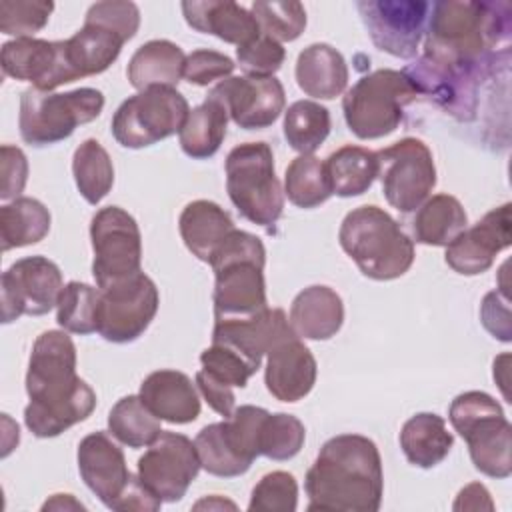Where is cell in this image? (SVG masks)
Segmentation results:
<instances>
[{"label": "cell", "mask_w": 512, "mask_h": 512, "mask_svg": "<svg viewBox=\"0 0 512 512\" xmlns=\"http://www.w3.org/2000/svg\"><path fill=\"white\" fill-rule=\"evenodd\" d=\"M448 420L466 442L478 472L498 480L512 474V428L490 394L480 390L458 394L450 404Z\"/></svg>", "instance_id": "obj_6"}, {"label": "cell", "mask_w": 512, "mask_h": 512, "mask_svg": "<svg viewBox=\"0 0 512 512\" xmlns=\"http://www.w3.org/2000/svg\"><path fill=\"white\" fill-rule=\"evenodd\" d=\"M298 508V484L290 472L274 470L264 474L252 488L250 512H294Z\"/></svg>", "instance_id": "obj_44"}, {"label": "cell", "mask_w": 512, "mask_h": 512, "mask_svg": "<svg viewBox=\"0 0 512 512\" xmlns=\"http://www.w3.org/2000/svg\"><path fill=\"white\" fill-rule=\"evenodd\" d=\"M24 424L36 438H54L84 422L96 408V392L76 374V346L66 330L42 332L26 372Z\"/></svg>", "instance_id": "obj_1"}, {"label": "cell", "mask_w": 512, "mask_h": 512, "mask_svg": "<svg viewBox=\"0 0 512 512\" xmlns=\"http://www.w3.org/2000/svg\"><path fill=\"white\" fill-rule=\"evenodd\" d=\"M284 138L298 154H314L330 134V112L314 100H298L284 112Z\"/></svg>", "instance_id": "obj_39"}, {"label": "cell", "mask_w": 512, "mask_h": 512, "mask_svg": "<svg viewBox=\"0 0 512 512\" xmlns=\"http://www.w3.org/2000/svg\"><path fill=\"white\" fill-rule=\"evenodd\" d=\"M158 304V288L144 272L102 288L96 310V332L114 344L134 342L154 320Z\"/></svg>", "instance_id": "obj_13"}, {"label": "cell", "mask_w": 512, "mask_h": 512, "mask_svg": "<svg viewBox=\"0 0 512 512\" xmlns=\"http://www.w3.org/2000/svg\"><path fill=\"white\" fill-rule=\"evenodd\" d=\"M324 166L332 194L340 198H352L368 192L378 176L376 152L352 144L334 150L326 158Z\"/></svg>", "instance_id": "obj_34"}, {"label": "cell", "mask_w": 512, "mask_h": 512, "mask_svg": "<svg viewBox=\"0 0 512 512\" xmlns=\"http://www.w3.org/2000/svg\"><path fill=\"white\" fill-rule=\"evenodd\" d=\"M0 176H2L0 198L2 200L20 198L28 180V160L20 148L10 144H4L0 148Z\"/></svg>", "instance_id": "obj_50"}, {"label": "cell", "mask_w": 512, "mask_h": 512, "mask_svg": "<svg viewBox=\"0 0 512 512\" xmlns=\"http://www.w3.org/2000/svg\"><path fill=\"white\" fill-rule=\"evenodd\" d=\"M50 212L48 208L28 196H20L0 208V240L2 250L22 248L38 244L50 232Z\"/></svg>", "instance_id": "obj_35"}, {"label": "cell", "mask_w": 512, "mask_h": 512, "mask_svg": "<svg viewBox=\"0 0 512 512\" xmlns=\"http://www.w3.org/2000/svg\"><path fill=\"white\" fill-rule=\"evenodd\" d=\"M62 272L46 256L16 260L0 278L2 322L10 324L22 314H48L62 290Z\"/></svg>", "instance_id": "obj_16"}, {"label": "cell", "mask_w": 512, "mask_h": 512, "mask_svg": "<svg viewBox=\"0 0 512 512\" xmlns=\"http://www.w3.org/2000/svg\"><path fill=\"white\" fill-rule=\"evenodd\" d=\"M416 98L418 92L402 70H374L346 90L342 98L346 126L360 140L384 138L400 126L404 108Z\"/></svg>", "instance_id": "obj_8"}, {"label": "cell", "mask_w": 512, "mask_h": 512, "mask_svg": "<svg viewBox=\"0 0 512 512\" xmlns=\"http://www.w3.org/2000/svg\"><path fill=\"white\" fill-rule=\"evenodd\" d=\"M304 490L310 512H376L384 494L378 446L362 434L326 440L306 472Z\"/></svg>", "instance_id": "obj_3"}, {"label": "cell", "mask_w": 512, "mask_h": 512, "mask_svg": "<svg viewBox=\"0 0 512 512\" xmlns=\"http://www.w3.org/2000/svg\"><path fill=\"white\" fill-rule=\"evenodd\" d=\"M72 174L80 196L96 206L114 186V164L106 148L94 140H84L72 156Z\"/></svg>", "instance_id": "obj_36"}, {"label": "cell", "mask_w": 512, "mask_h": 512, "mask_svg": "<svg viewBox=\"0 0 512 512\" xmlns=\"http://www.w3.org/2000/svg\"><path fill=\"white\" fill-rule=\"evenodd\" d=\"M454 436L442 416L418 412L410 416L400 430V448L406 460L418 468L438 466L452 450Z\"/></svg>", "instance_id": "obj_30"}, {"label": "cell", "mask_w": 512, "mask_h": 512, "mask_svg": "<svg viewBox=\"0 0 512 512\" xmlns=\"http://www.w3.org/2000/svg\"><path fill=\"white\" fill-rule=\"evenodd\" d=\"M306 440L304 424L286 412L266 414L260 428V456L270 460H290L294 458Z\"/></svg>", "instance_id": "obj_41"}, {"label": "cell", "mask_w": 512, "mask_h": 512, "mask_svg": "<svg viewBox=\"0 0 512 512\" xmlns=\"http://www.w3.org/2000/svg\"><path fill=\"white\" fill-rule=\"evenodd\" d=\"M124 42L118 32L84 20V26L66 40V52L78 78H84L108 70L120 56Z\"/></svg>", "instance_id": "obj_32"}, {"label": "cell", "mask_w": 512, "mask_h": 512, "mask_svg": "<svg viewBox=\"0 0 512 512\" xmlns=\"http://www.w3.org/2000/svg\"><path fill=\"white\" fill-rule=\"evenodd\" d=\"M138 396L156 418L170 424H190L200 416L198 390L180 370L164 368L148 374Z\"/></svg>", "instance_id": "obj_24"}, {"label": "cell", "mask_w": 512, "mask_h": 512, "mask_svg": "<svg viewBox=\"0 0 512 512\" xmlns=\"http://www.w3.org/2000/svg\"><path fill=\"white\" fill-rule=\"evenodd\" d=\"M284 58V46L266 34L236 48L238 66L246 76H274L282 68Z\"/></svg>", "instance_id": "obj_47"}, {"label": "cell", "mask_w": 512, "mask_h": 512, "mask_svg": "<svg viewBox=\"0 0 512 512\" xmlns=\"http://www.w3.org/2000/svg\"><path fill=\"white\" fill-rule=\"evenodd\" d=\"M208 98L218 100L244 130L272 126L286 106L284 86L276 76H228L210 88Z\"/></svg>", "instance_id": "obj_18"}, {"label": "cell", "mask_w": 512, "mask_h": 512, "mask_svg": "<svg viewBox=\"0 0 512 512\" xmlns=\"http://www.w3.org/2000/svg\"><path fill=\"white\" fill-rule=\"evenodd\" d=\"M76 458L84 484L110 508L132 476L124 452L106 432H92L80 440Z\"/></svg>", "instance_id": "obj_22"}, {"label": "cell", "mask_w": 512, "mask_h": 512, "mask_svg": "<svg viewBox=\"0 0 512 512\" xmlns=\"http://www.w3.org/2000/svg\"><path fill=\"white\" fill-rule=\"evenodd\" d=\"M2 72L14 80L32 82V88L52 92L62 84L78 80L68 52L66 40L42 38H16L2 44L0 52Z\"/></svg>", "instance_id": "obj_19"}, {"label": "cell", "mask_w": 512, "mask_h": 512, "mask_svg": "<svg viewBox=\"0 0 512 512\" xmlns=\"http://www.w3.org/2000/svg\"><path fill=\"white\" fill-rule=\"evenodd\" d=\"M510 32L512 6L508 2H432L422 56L438 64L490 72L500 56H508Z\"/></svg>", "instance_id": "obj_2"}, {"label": "cell", "mask_w": 512, "mask_h": 512, "mask_svg": "<svg viewBox=\"0 0 512 512\" xmlns=\"http://www.w3.org/2000/svg\"><path fill=\"white\" fill-rule=\"evenodd\" d=\"M194 446H196V452H198V458H200V466L212 476L234 478V476H240V474L248 472V468H250L230 448V444L224 436L222 422H214V424L204 426L196 434Z\"/></svg>", "instance_id": "obj_42"}, {"label": "cell", "mask_w": 512, "mask_h": 512, "mask_svg": "<svg viewBox=\"0 0 512 512\" xmlns=\"http://www.w3.org/2000/svg\"><path fill=\"white\" fill-rule=\"evenodd\" d=\"M410 220L412 236L418 244L448 246L460 232L468 228V214L458 198L450 194H434L424 200Z\"/></svg>", "instance_id": "obj_31"}, {"label": "cell", "mask_w": 512, "mask_h": 512, "mask_svg": "<svg viewBox=\"0 0 512 512\" xmlns=\"http://www.w3.org/2000/svg\"><path fill=\"white\" fill-rule=\"evenodd\" d=\"M188 112V100L176 88H148L118 106L110 130L120 146L146 148L180 132Z\"/></svg>", "instance_id": "obj_10"}, {"label": "cell", "mask_w": 512, "mask_h": 512, "mask_svg": "<svg viewBox=\"0 0 512 512\" xmlns=\"http://www.w3.org/2000/svg\"><path fill=\"white\" fill-rule=\"evenodd\" d=\"M226 192L234 208L252 224L274 232L284 210V190L266 142H244L226 156Z\"/></svg>", "instance_id": "obj_7"}, {"label": "cell", "mask_w": 512, "mask_h": 512, "mask_svg": "<svg viewBox=\"0 0 512 512\" xmlns=\"http://www.w3.org/2000/svg\"><path fill=\"white\" fill-rule=\"evenodd\" d=\"M200 364V370L232 388H244L250 376L256 374V368L242 354L218 342H212L202 350Z\"/></svg>", "instance_id": "obj_46"}, {"label": "cell", "mask_w": 512, "mask_h": 512, "mask_svg": "<svg viewBox=\"0 0 512 512\" xmlns=\"http://www.w3.org/2000/svg\"><path fill=\"white\" fill-rule=\"evenodd\" d=\"M42 510H84V504L78 502L72 494H54L42 504Z\"/></svg>", "instance_id": "obj_55"}, {"label": "cell", "mask_w": 512, "mask_h": 512, "mask_svg": "<svg viewBox=\"0 0 512 512\" xmlns=\"http://www.w3.org/2000/svg\"><path fill=\"white\" fill-rule=\"evenodd\" d=\"M480 320L484 328L498 338L500 342L512 340V324H510V306L506 292H488L480 304Z\"/></svg>", "instance_id": "obj_51"}, {"label": "cell", "mask_w": 512, "mask_h": 512, "mask_svg": "<svg viewBox=\"0 0 512 512\" xmlns=\"http://www.w3.org/2000/svg\"><path fill=\"white\" fill-rule=\"evenodd\" d=\"M318 364L296 332L278 338L266 352L264 384L280 402H298L316 384Z\"/></svg>", "instance_id": "obj_21"}, {"label": "cell", "mask_w": 512, "mask_h": 512, "mask_svg": "<svg viewBox=\"0 0 512 512\" xmlns=\"http://www.w3.org/2000/svg\"><path fill=\"white\" fill-rule=\"evenodd\" d=\"M90 240L94 250L92 276L96 288H108L142 272L140 228L134 216L124 208H100L90 222Z\"/></svg>", "instance_id": "obj_11"}, {"label": "cell", "mask_w": 512, "mask_h": 512, "mask_svg": "<svg viewBox=\"0 0 512 512\" xmlns=\"http://www.w3.org/2000/svg\"><path fill=\"white\" fill-rule=\"evenodd\" d=\"M454 510H492L494 502L490 498V492L486 490L484 484L480 482H472L468 486H464L458 496L456 502L452 506Z\"/></svg>", "instance_id": "obj_54"}, {"label": "cell", "mask_w": 512, "mask_h": 512, "mask_svg": "<svg viewBox=\"0 0 512 512\" xmlns=\"http://www.w3.org/2000/svg\"><path fill=\"white\" fill-rule=\"evenodd\" d=\"M266 248L244 230H232L210 260L214 272V322L248 320L268 308Z\"/></svg>", "instance_id": "obj_4"}, {"label": "cell", "mask_w": 512, "mask_h": 512, "mask_svg": "<svg viewBox=\"0 0 512 512\" xmlns=\"http://www.w3.org/2000/svg\"><path fill=\"white\" fill-rule=\"evenodd\" d=\"M184 62L186 56L178 44L158 38L142 44L132 54L126 76L138 92L158 86L176 88L184 74Z\"/></svg>", "instance_id": "obj_29"}, {"label": "cell", "mask_w": 512, "mask_h": 512, "mask_svg": "<svg viewBox=\"0 0 512 512\" xmlns=\"http://www.w3.org/2000/svg\"><path fill=\"white\" fill-rule=\"evenodd\" d=\"M196 386H198L202 398L208 402V406L214 412H218L224 418L232 416V412L236 408V396L232 392V386L218 382L216 378L208 376L204 370L196 372Z\"/></svg>", "instance_id": "obj_52"}, {"label": "cell", "mask_w": 512, "mask_h": 512, "mask_svg": "<svg viewBox=\"0 0 512 512\" xmlns=\"http://www.w3.org/2000/svg\"><path fill=\"white\" fill-rule=\"evenodd\" d=\"M378 176L386 202L410 214L430 198L436 186V164L420 138H402L376 152Z\"/></svg>", "instance_id": "obj_12"}, {"label": "cell", "mask_w": 512, "mask_h": 512, "mask_svg": "<svg viewBox=\"0 0 512 512\" xmlns=\"http://www.w3.org/2000/svg\"><path fill=\"white\" fill-rule=\"evenodd\" d=\"M102 108L104 94L96 88H76L70 92L26 88L20 96L18 112L20 138L34 148L62 142L78 126L96 120Z\"/></svg>", "instance_id": "obj_9"}, {"label": "cell", "mask_w": 512, "mask_h": 512, "mask_svg": "<svg viewBox=\"0 0 512 512\" xmlns=\"http://www.w3.org/2000/svg\"><path fill=\"white\" fill-rule=\"evenodd\" d=\"M100 290L72 280L62 286L56 302V322L60 328L72 334H92L96 332V310H98Z\"/></svg>", "instance_id": "obj_40"}, {"label": "cell", "mask_w": 512, "mask_h": 512, "mask_svg": "<svg viewBox=\"0 0 512 512\" xmlns=\"http://www.w3.org/2000/svg\"><path fill=\"white\" fill-rule=\"evenodd\" d=\"M294 74L298 88L318 100H334L348 86L344 56L324 42H314L298 54Z\"/></svg>", "instance_id": "obj_27"}, {"label": "cell", "mask_w": 512, "mask_h": 512, "mask_svg": "<svg viewBox=\"0 0 512 512\" xmlns=\"http://www.w3.org/2000/svg\"><path fill=\"white\" fill-rule=\"evenodd\" d=\"M284 196L304 210L324 204L332 196L324 162L314 154L296 156L284 174Z\"/></svg>", "instance_id": "obj_37"}, {"label": "cell", "mask_w": 512, "mask_h": 512, "mask_svg": "<svg viewBox=\"0 0 512 512\" xmlns=\"http://www.w3.org/2000/svg\"><path fill=\"white\" fill-rule=\"evenodd\" d=\"M288 332H294V330L284 310L266 308L262 314L248 320L214 322L212 342H218L236 350L258 370L268 348Z\"/></svg>", "instance_id": "obj_23"}, {"label": "cell", "mask_w": 512, "mask_h": 512, "mask_svg": "<svg viewBox=\"0 0 512 512\" xmlns=\"http://www.w3.org/2000/svg\"><path fill=\"white\" fill-rule=\"evenodd\" d=\"M360 18L374 46L396 58H414L426 32L430 2L422 0H362Z\"/></svg>", "instance_id": "obj_14"}, {"label": "cell", "mask_w": 512, "mask_h": 512, "mask_svg": "<svg viewBox=\"0 0 512 512\" xmlns=\"http://www.w3.org/2000/svg\"><path fill=\"white\" fill-rule=\"evenodd\" d=\"M418 96H428L458 120H472L478 106V88L488 72L464 66H448L420 56L404 70Z\"/></svg>", "instance_id": "obj_17"}, {"label": "cell", "mask_w": 512, "mask_h": 512, "mask_svg": "<svg viewBox=\"0 0 512 512\" xmlns=\"http://www.w3.org/2000/svg\"><path fill=\"white\" fill-rule=\"evenodd\" d=\"M342 250L370 280H396L414 262V240L374 204L350 210L338 230Z\"/></svg>", "instance_id": "obj_5"}, {"label": "cell", "mask_w": 512, "mask_h": 512, "mask_svg": "<svg viewBox=\"0 0 512 512\" xmlns=\"http://www.w3.org/2000/svg\"><path fill=\"white\" fill-rule=\"evenodd\" d=\"M200 458L190 438L162 430L138 458V478L162 502H178L200 472Z\"/></svg>", "instance_id": "obj_15"}, {"label": "cell", "mask_w": 512, "mask_h": 512, "mask_svg": "<svg viewBox=\"0 0 512 512\" xmlns=\"http://www.w3.org/2000/svg\"><path fill=\"white\" fill-rule=\"evenodd\" d=\"M160 506H162V500L156 494H152L136 474V476H130L126 488L114 500L110 510H118V512H124V510H144L146 512V510H150V512H156V510H160Z\"/></svg>", "instance_id": "obj_53"}, {"label": "cell", "mask_w": 512, "mask_h": 512, "mask_svg": "<svg viewBox=\"0 0 512 512\" xmlns=\"http://www.w3.org/2000/svg\"><path fill=\"white\" fill-rule=\"evenodd\" d=\"M288 322L300 338L330 340L342 328L344 302L330 286H308L292 300Z\"/></svg>", "instance_id": "obj_26"}, {"label": "cell", "mask_w": 512, "mask_h": 512, "mask_svg": "<svg viewBox=\"0 0 512 512\" xmlns=\"http://www.w3.org/2000/svg\"><path fill=\"white\" fill-rule=\"evenodd\" d=\"M160 422L162 420L148 410L142 398L134 394L120 398L108 414L110 434L128 448L150 446L162 432Z\"/></svg>", "instance_id": "obj_38"}, {"label": "cell", "mask_w": 512, "mask_h": 512, "mask_svg": "<svg viewBox=\"0 0 512 512\" xmlns=\"http://www.w3.org/2000/svg\"><path fill=\"white\" fill-rule=\"evenodd\" d=\"M54 10L52 2L44 0H2L0 2V32L16 38H34Z\"/></svg>", "instance_id": "obj_45"}, {"label": "cell", "mask_w": 512, "mask_h": 512, "mask_svg": "<svg viewBox=\"0 0 512 512\" xmlns=\"http://www.w3.org/2000/svg\"><path fill=\"white\" fill-rule=\"evenodd\" d=\"M252 14L260 26V32L282 42L296 40L306 28V10L300 2L288 0H256Z\"/></svg>", "instance_id": "obj_43"}, {"label": "cell", "mask_w": 512, "mask_h": 512, "mask_svg": "<svg viewBox=\"0 0 512 512\" xmlns=\"http://www.w3.org/2000/svg\"><path fill=\"white\" fill-rule=\"evenodd\" d=\"M226 126V108L218 100L206 96L200 106L188 112V118L178 132L182 152L194 160H206L214 156L226 138Z\"/></svg>", "instance_id": "obj_33"}, {"label": "cell", "mask_w": 512, "mask_h": 512, "mask_svg": "<svg viewBox=\"0 0 512 512\" xmlns=\"http://www.w3.org/2000/svg\"><path fill=\"white\" fill-rule=\"evenodd\" d=\"M180 8L190 28L228 44L244 46L262 34L252 10L232 0H192L182 2Z\"/></svg>", "instance_id": "obj_25"}, {"label": "cell", "mask_w": 512, "mask_h": 512, "mask_svg": "<svg viewBox=\"0 0 512 512\" xmlns=\"http://www.w3.org/2000/svg\"><path fill=\"white\" fill-rule=\"evenodd\" d=\"M236 64L230 56L218 52V50H208V48H200L194 50L186 56L184 62V78L190 84L196 86H208L214 80H224L234 72Z\"/></svg>", "instance_id": "obj_49"}, {"label": "cell", "mask_w": 512, "mask_h": 512, "mask_svg": "<svg viewBox=\"0 0 512 512\" xmlns=\"http://www.w3.org/2000/svg\"><path fill=\"white\" fill-rule=\"evenodd\" d=\"M234 228L230 214L212 200L188 202L178 218V230L186 248L206 264H210L212 256Z\"/></svg>", "instance_id": "obj_28"}, {"label": "cell", "mask_w": 512, "mask_h": 512, "mask_svg": "<svg viewBox=\"0 0 512 512\" xmlns=\"http://www.w3.org/2000/svg\"><path fill=\"white\" fill-rule=\"evenodd\" d=\"M194 508H196V510H200V508H208V510H210V508H236V504L230 502V500H224V498H220V496H210V498H204V500L196 502Z\"/></svg>", "instance_id": "obj_56"}, {"label": "cell", "mask_w": 512, "mask_h": 512, "mask_svg": "<svg viewBox=\"0 0 512 512\" xmlns=\"http://www.w3.org/2000/svg\"><path fill=\"white\" fill-rule=\"evenodd\" d=\"M510 226V204L506 202L498 208H492L474 226L460 232L446 246V264L462 276H476L486 272L494 264L496 256L510 246Z\"/></svg>", "instance_id": "obj_20"}, {"label": "cell", "mask_w": 512, "mask_h": 512, "mask_svg": "<svg viewBox=\"0 0 512 512\" xmlns=\"http://www.w3.org/2000/svg\"><path fill=\"white\" fill-rule=\"evenodd\" d=\"M86 22L102 24L118 32L126 42L132 40L140 28V10L134 2L124 0H104L96 2L86 12Z\"/></svg>", "instance_id": "obj_48"}]
</instances>
